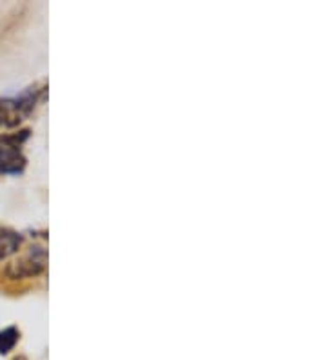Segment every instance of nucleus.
Listing matches in <instances>:
<instances>
[{
	"instance_id": "nucleus-5",
	"label": "nucleus",
	"mask_w": 327,
	"mask_h": 360,
	"mask_svg": "<svg viewBox=\"0 0 327 360\" xmlns=\"http://www.w3.org/2000/svg\"><path fill=\"white\" fill-rule=\"evenodd\" d=\"M18 338H20V331L15 326L0 330V355H8L9 352H13L18 344Z\"/></svg>"
},
{
	"instance_id": "nucleus-2",
	"label": "nucleus",
	"mask_w": 327,
	"mask_h": 360,
	"mask_svg": "<svg viewBox=\"0 0 327 360\" xmlns=\"http://www.w3.org/2000/svg\"><path fill=\"white\" fill-rule=\"evenodd\" d=\"M30 129L0 135V173L2 175H20L26 169V157L22 146L30 139Z\"/></svg>"
},
{
	"instance_id": "nucleus-6",
	"label": "nucleus",
	"mask_w": 327,
	"mask_h": 360,
	"mask_svg": "<svg viewBox=\"0 0 327 360\" xmlns=\"http://www.w3.org/2000/svg\"><path fill=\"white\" fill-rule=\"evenodd\" d=\"M13 360H27V359H26V356H24V355H18V356H15Z\"/></svg>"
},
{
	"instance_id": "nucleus-4",
	"label": "nucleus",
	"mask_w": 327,
	"mask_h": 360,
	"mask_svg": "<svg viewBox=\"0 0 327 360\" xmlns=\"http://www.w3.org/2000/svg\"><path fill=\"white\" fill-rule=\"evenodd\" d=\"M22 240L24 238H22L20 233L8 228H0V260H6L15 255L20 250Z\"/></svg>"
},
{
	"instance_id": "nucleus-3",
	"label": "nucleus",
	"mask_w": 327,
	"mask_h": 360,
	"mask_svg": "<svg viewBox=\"0 0 327 360\" xmlns=\"http://www.w3.org/2000/svg\"><path fill=\"white\" fill-rule=\"evenodd\" d=\"M46 266H48V251L42 246H33L22 259L8 264L6 277L11 278V281L37 277L46 269Z\"/></svg>"
},
{
	"instance_id": "nucleus-1",
	"label": "nucleus",
	"mask_w": 327,
	"mask_h": 360,
	"mask_svg": "<svg viewBox=\"0 0 327 360\" xmlns=\"http://www.w3.org/2000/svg\"><path fill=\"white\" fill-rule=\"evenodd\" d=\"M44 93H46V86L35 84L13 98L0 97V128H17L22 120H26L33 113L35 105L44 98Z\"/></svg>"
}]
</instances>
